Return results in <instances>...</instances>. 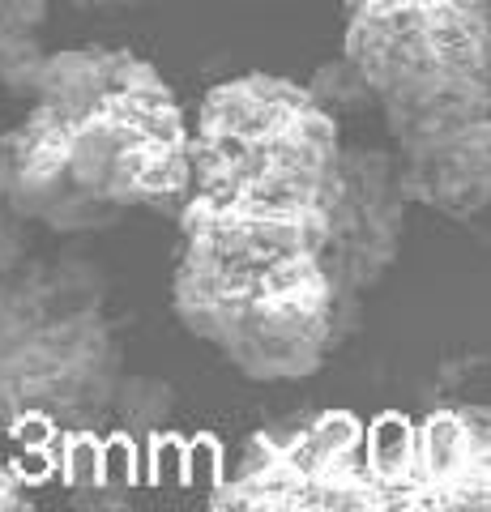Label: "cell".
I'll return each mask as SVG.
<instances>
[{
  "label": "cell",
  "mask_w": 491,
  "mask_h": 512,
  "mask_svg": "<svg viewBox=\"0 0 491 512\" xmlns=\"http://www.w3.org/2000/svg\"><path fill=\"white\" fill-rule=\"evenodd\" d=\"M73 9H133L141 0H69Z\"/></svg>",
  "instance_id": "7c38bea8"
},
{
  "label": "cell",
  "mask_w": 491,
  "mask_h": 512,
  "mask_svg": "<svg viewBox=\"0 0 491 512\" xmlns=\"http://www.w3.org/2000/svg\"><path fill=\"white\" fill-rule=\"evenodd\" d=\"M124 376L103 265L60 252L0 274V427L47 436L103 427Z\"/></svg>",
  "instance_id": "5b68a950"
},
{
  "label": "cell",
  "mask_w": 491,
  "mask_h": 512,
  "mask_svg": "<svg viewBox=\"0 0 491 512\" xmlns=\"http://www.w3.org/2000/svg\"><path fill=\"white\" fill-rule=\"evenodd\" d=\"M193 180V124L176 90L129 47H65L43 60L26 116L0 137V192L60 235L112 231L180 210Z\"/></svg>",
  "instance_id": "7a4b0ae2"
},
{
  "label": "cell",
  "mask_w": 491,
  "mask_h": 512,
  "mask_svg": "<svg viewBox=\"0 0 491 512\" xmlns=\"http://www.w3.org/2000/svg\"><path fill=\"white\" fill-rule=\"evenodd\" d=\"M171 384L154 376H124L116 393V419L129 427H163L171 414Z\"/></svg>",
  "instance_id": "ba28073f"
},
{
  "label": "cell",
  "mask_w": 491,
  "mask_h": 512,
  "mask_svg": "<svg viewBox=\"0 0 491 512\" xmlns=\"http://www.w3.org/2000/svg\"><path fill=\"white\" fill-rule=\"evenodd\" d=\"M26 504H30V500H26V487L18 483V474L0 466V512H18V508H26Z\"/></svg>",
  "instance_id": "8fae6325"
},
{
  "label": "cell",
  "mask_w": 491,
  "mask_h": 512,
  "mask_svg": "<svg viewBox=\"0 0 491 512\" xmlns=\"http://www.w3.org/2000/svg\"><path fill=\"white\" fill-rule=\"evenodd\" d=\"M338 116L308 86L240 73L201 99L171 308L248 380H304L346 329L334 274Z\"/></svg>",
  "instance_id": "6da1fadb"
},
{
  "label": "cell",
  "mask_w": 491,
  "mask_h": 512,
  "mask_svg": "<svg viewBox=\"0 0 491 512\" xmlns=\"http://www.w3.org/2000/svg\"><path fill=\"white\" fill-rule=\"evenodd\" d=\"M47 13L52 0H0V86L26 99L43 60L52 56L43 47Z\"/></svg>",
  "instance_id": "52a82bcc"
},
{
  "label": "cell",
  "mask_w": 491,
  "mask_h": 512,
  "mask_svg": "<svg viewBox=\"0 0 491 512\" xmlns=\"http://www.w3.org/2000/svg\"><path fill=\"white\" fill-rule=\"evenodd\" d=\"M342 56L385 116L415 205H491V0H346Z\"/></svg>",
  "instance_id": "3957f363"
},
{
  "label": "cell",
  "mask_w": 491,
  "mask_h": 512,
  "mask_svg": "<svg viewBox=\"0 0 491 512\" xmlns=\"http://www.w3.org/2000/svg\"><path fill=\"white\" fill-rule=\"evenodd\" d=\"M410 192L402 184L398 158L389 146H346L342 150V192L334 227V274L346 316L359 299L380 286L393 269L406 239Z\"/></svg>",
  "instance_id": "8992f818"
},
{
  "label": "cell",
  "mask_w": 491,
  "mask_h": 512,
  "mask_svg": "<svg viewBox=\"0 0 491 512\" xmlns=\"http://www.w3.org/2000/svg\"><path fill=\"white\" fill-rule=\"evenodd\" d=\"M240 512H491V410L363 423L316 410L261 427L214 491Z\"/></svg>",
  "instance_id": "277c9868"
},
{
  "label": "cell",
  "mask_w": 491,
  "mask_h": 512,
  "mask_svg": "<svg viewBox=\"0 0 491 512\" xmlns=\"http://www.w3.org/2000/svg\"><path fill=\"white\" fill-rule=\"evenodd\" d=\"M30 261V218H22L0 192V274Z\"/></svg>",
  "instance_id": "30bf717a"
},
{
  "label": "cell",
  "mask_w": 491,
  "mask_h": 512,
  "mask_svg": "<svg viewBox=\"0 0 491 512\" xmlns=\"http://www.w3.org/2000/svg\"><path fill=\"white\" fill-rule=\"evenodd\" d=\"M308 90L321 99L334 116H342V111H359V107H372V94L368 86H363V77L351 60H334V64H325V69H316V77L308 82Z\"/></svg>",
  "instance_id": "9c48e42d"
}]
</instances>
